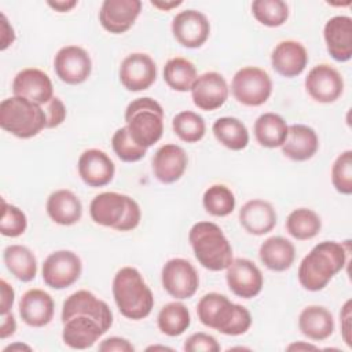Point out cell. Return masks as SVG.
Wrapping results in <instances>:
<instances>
[{"mask_svg": "<svg viewBox=\"0 0 352 352\" xmlns=\"http://www.w3.org/2000/svg\"><path fill=\"white\" fill-rule=\"evenodd\" d=\"M111 292L122 316L140 320L151 314L154 307L153 292L135 267H122L116 272Z\"/></svg>", "mask_w": 352, "mask_h": 352, "instance_id": "3", "label": "cell"}, {"mask_svg": "<svg viewBox=\"0 0 352 352\" xmlns=\"http://www.w3.org/2000/svg\"><path fill=\"white\" fill-rule=\"evenodd\" d=\"M349 241H323L304 256L298 265L297 278L308 292L323 290L329 282L344 270L349 256Z\"/></svg>", "mask_w": 352, "mask_h": 352, "instance_id": "1", "label": "cell"}, {"mask_svg": "<svg viewBox=\"0 0 352 352\" xmlns=\"http://www.w3.org/2000/svg\"><path fill=\"white\" fill-rule=\"evenodd\" d=\"M278 221L276 210L274 206L264 199H250L239 209V223L242 228L256 236L271 232Z\"/></svg>", "mask_w": 352, "mask_h": 352, "instance_id": "25", "label": "cell"}, {"mask_svg": "<svg viewBox=\"0 0 352 352\" xmlns=\"http://www.w3.org/2000/svg\"><path fill=\"white\" fill-rule=\"evenodd\" d=\"M76 315H85L95 319L104 331L113 324V312L110 307L89 290H77L63 301L60 315L62 323Z\"/></svg>", "mask_w": 352, "mask_h": 352, "instance_id": "12", "label": "cell"}, {"mask_svg": "<svg viewBox=\"0 0 352 352\" xmlns=\"http://www.w3.org/2000/svg\"><path fill=\"white\" fill-rule=\"evenodd\" d=\"M204 209L214 217H226L235 209L236 199L226 184H212L202 195Z\"/></svg>", "mask_w": 352, "mask_h": 352, "instance_id": "37", "label": "cell"}, {"mask_svg": "<svg viewBox=\"0 0 352 352\" xmlns=\"http://www.w3.org/2000/svg\"><path fill=\"white\" fill-rule=\"evenodd\" d=\"M3 261L11 275L21 282H30L37 275V258L23 245H8L3 250Z\"/></svg>", "mask_w": 352, "mask_h": 352, "instance_id": "32", "label": "cell"}, {"mask_svg": "<svg viewBox=\"0 0 352 352\" xmlns=\"http://www.w3.org/2000/svg\"><path fill=\"white\" fill-rule=\"evenodd\" d=\"M106 331L92 318L76 315L63 322L62 340L72 349L91 348Z\"/></svg>", "mask_w": 352, "mask_h": 352, "instance_id": "26", "label": "cell"}, {"mask_svg": "<svg viewBox=\"0 0 352 352\" xmlns=\"http://www.w3.org/2000/svg\"><path fill=\"white\" fill-rule=\"evenodd\" d=\"M333 187L344 195L352 194V151H342L331 166Z\"/></svg>", "mask_w": 352, "mask_h": 352, "instance_id": "42", "label": "cell"}, {"mask_svg": "<svg viewBox=\"0 0 352 352\" xmlns=\"http://www.w3.org/2000/svg\"><path fill=\"white\" fill-rule=\"evenodd\" d=\"M32 351V348L29 346V345H26V344H22V342H15V344H10V345H7L3 351L4 352H8V351Z\"/></svg>", "mask_w": 352, "mask_h": 352, "instance_id": "53", "label": "cell"}, {"mask_svg": "<svg viewBox=\"0 0 352 352\" xmlns=\"http://www.w3.org/2000/svg\"><path fill=\"white\" fill-rule=\"evenodd\" d=\"M286 349H287V351H297V352H300V351H316V349H319V348H318L316 345H314V344L304 342V341H298V342H293V344L287 345Z\"/></svg>", "mask_w": 352, "mask_h": 352, "instance_id": "52", "label": "cell"}, {"mask_svg": "<svg viewBox=\"0 0 352 352\" xmlns=\"http://www.w3.org/2000/svg\"><path fill=\"white\" fill-rule=\"evenodd\" d=\"M77 170L87 186L104 187L113 180L116 165L104 151L99 148H88L80 154Z\"/></svg>", "mask_w": 352, "mask_h": 352, "instance_id": "20", "label": "cell"}, {"mask_svg": "<svg viewBox=\"0 0 352 352\" xmlns=\"http://www.w3.org/2000/svg\"><path fill=\"white\" fill-rule=\"evenodd\" d=\"M125 122L132 140L143 147L154 146L164 133V109L153 98L143 96L132 100L125 109Z\"/></svg>", "mask_w": 352, "mask_h": 352, "instance_id": "6", "label": "cell"}, {"mask_svg": "<svg viewBox=\"0 0 352 352\" xmlns=\"http://www.w3.org/2000/svg\"><path fill=\"white\" fill-rule=\"evenodd\" d=\"M16 330V320L12 312H7L1 315V324H0V338L6 340L15 334Z\"/></svg>", "mask_w": 352, "mask_h": 352, "instance_id": "49", "label": "cell"}, {"mask_svg": "<svg viewBox=\"0 0 352 352\" xmlns=\"http://www.w3.org/2000/svg\"><path fill=\"white\" fill-rule=\"evenodd\" d=\"M308 95L319 103H333L344 92V78L337 69L327 63L314 66L305 77Z\"/></svg>", "mask_w": 352, "mask_h": 352, "instance_id": "15", "label": "cell"}, {"mask_svg": "<svg viewBox=\"0 0 352 352\" xmlns=\"http://www.w3.org/2000/svg\"><path fill=\"white\" fill-rule=\"evenodd\" d=\"M188 242L198 263L209 271H223L232 261V246L213 221H198L188 231Z\"/></svg>", "mask_w": 352, "mask_h": 352, "instance_id": "4", "label": "cell"}, {"mask_svg": "<svg viewBox=\"0 0 352 352\" xmlns=\"http://www.w3.org/2000/svg\"><path fill=\"white\" fill-rule=\"evenodd\" d=\"M226 280L228 289L238 297L249 300L257 297L264 285V278L260 268L249 258H232L226 268Z\"/></svg>", "mask_w": 352, "mask_h": 352, "instance_id": "13", "label": "cell"}, {"mask_svg": "<svg viewBox=\"0 0 352 352\" xmlns=\"http://www.w3.org/2000/svg\"><path fill=\"white\" fill-rule=\"evenodd\" d=\"M230 88L226 78L217 72H206L197 77L191 87L194 104L204 111L220 109L228 99Z\"/></svg>", "mask_w": 352, "mask_h": 352, "instance_id": "17", "label": "cell"}, {"mask_svg": "<svg viewBox=\"0 0 352 352\" xmlns=\"http://www.w3.org/2000/svg\"><path fill=\"white\" fill-rule=\"evenodd\" d=\"M172 34L186 48L202 47L210 34V23L205 14L197 10H184L172 19Z\"/></svg>", "mask_w": 352, "mask_h": 352, "instance_id": "16", "label": "cell"}, {"mask_svg": "<svg viewBox=\"0 0 352 352\" xmlns=\"http://www.w3.org/2000/svg\"><path fill=\"white\" fill-rule=\"evenodd\" d=\"M157 349H161V351H173L172 348L165 346V345H151V346H147V351H157Z\"/></svg>", "mask_w": 352, "mask_h": 352, "instance_id": "54", "label": "cell"}, {"mask_svg": "<svg viewBox=\"0 0 352 352\" xmlns=\"http://www.w3.org/2000/svg\"><path fill=\"white\" fill-rule=\"evenodd\" d=\"M111 147L116 155L124 162H138L147 153L146 148L138 146L132 140L126 126H121L114 132L111 138Z\"/></svg>", "mask_w": 352, "mask_h": 352, "instance_id": "40", "label": "cell"}, {"mask_svg": "<svg viewBox=\"0 0 352 352\" xmlns=\"http://www.w3.org/2000/svg\"><path fill=\"white\" fill-rule=\"evenodd\" d=\"M140 11V0H104L99 11V22L106 32L122 34L135 25Z\"/></svg>", "mask_w": 352, "mask_h": 352, "instance_id": "18", "label": "cell"}, {"mask_svg": "<svg viewBox=\"0 0 352 352\" xmlns=\"http://www.w3.org/2000/svg\"><path fill=\"white\" fill-rule=\"evenodd\" d=\"M183 349L186 352H219L220 344L213 336L198 331L186 338Z\"/></svg>", "mask_w": 352, "mask_h": 352, "instance_id": "43", "label": "cell"}, {"mask_svg": "<svg viewBox=\"0 0 352 352\" xmlns=\"http://www.w3.org/2000/svg\"><path fill=\"white\" fill-rule=\"evenodd\" d=\"M150 4L161 11H170L183 4L182 0H151Z\"/></svg>", "mask_w": 352, "mask_h": 352, "instance_id": "51", "label": "cell"}, {"mask_svg": "<svg viewBox=\"0 0 352 352\" xmlns=\"http://www.w3.org/2000/svg\"><path fill=\"white\" fill-rule=\"evenodd\" d=\"M231 92L238 103L257 107L270 99L272 94V80L264 69L245 66L234 74Z\"/></svg>", "mask_w": 352, "mask_h": 352, "instance_id": "8", "label": "cell"}, {"mask_svg": "<svg viewBox=\"0 0 352 352\" xmlns=\"http://www.w3.org/2000/svg\"><path fill=\"white\" fill-rule=\"evenodd\" d=\"M89 216L95 224L125 232L139 226L142 210L139 204L129 195L104 191L91 201Z\"/></svg>", "mask_w": 352, "mask_h": 352, "instance_id": "5", "label": "cell"}, {"mask_svg": "<svg viewBox=\"0 0 352 352\" xmlns=\"http://www.w3.org/2000/svg\"><path fill=\"white\" fill-rule=\"evenodd\" d=\"M47 4L56 12H69L72 11L78 1L77 0H55V1H47Z\"/></svg>", "mask_w": 352, "mask_h": 352, "instance_id": "50", "label": "cell"}, {"mask_svg": "<svg viewBox=\"0 0 352 352\" xmlns=\"http://www.w3.org/2000/svg\"><path fill=\"white\" fill-rule=\"evenodd\" d=\"M308 59L307 48L296 40H283L278 43L271 54L272 69L286 78L300 76L305 70Z\"/></svg>", "mask_w": 352, "mask_h": 352, "instance_id": "24", "label": "cell"}, {"mask_svg": "<svg viewBox=\"0 0 352 352\" xmlns=\"http://www.w3.org/2000/svg\"><path fill=\"white\" fill-rule=\"evenodd\" d=\"M289 125L285 118L276 113H264L256 121L253 133L257 143L267 148L282 147L287 138Z\"/></svg>", "mask_w": 352, "mask_h": 352, "instance_id": "31", "label": "cell"}, {"mask_svg": "<svg viewBox=\"0 0 352 352\" xmlns=\"http://www.w3.org/2000/svg\"><path fill=\"white\" fill-rule=\"evenodd\" d=\"M280 148L282 154L292 161H308L318 153L319 138L314 128L304 124H292Z\"/></svg>", "mask_w": 352, "mask_h": 352, "instance_id": "27", "label": "cell"}, {"mask_svg": "<svg viewBox=\"0 0 352 352\" xmlns=\"http://www.w3.org/2000/svg\"><path fill=\"white\" fill-rule=\"evenodd\" d=\"M0 290H1V302H0V312L7 314L11 312L14 300H15V292L12 289V286L6 280L1 279L0 280Z\"/></svg>", "mask_w": 352, "mask_h": 352, "instance_id": "47", "label": "cell"}, {"mask_svg": "<svg viewBox=\"0 0 352 352\" xmlns=\"http://www.w3.org/2000/svg\"><path fill=\"white\" fill-rule=\"evenodd\" d=\"M285 227L289 235L294 239L308 241L319 234L322 220L315 210L308 208H297L289 213Z\"/></svg>", "mask_w": 352, "mask_h": 352, "instance_id": "36", "label": "cell"}, {"mask_svg": "<svg viewBox=\"0 0 352 352\" xmlns=\"http://www.w3.org/2000/svg\"><path fill=\"white\" fill-rule=\"evenodd\" d=\"M352 301L346 300L345 304L341 308L340 312V323H341V336L344 342L348 346H352V323H351V318H352Z\"/></svg>", "mask_w": 352, "mask_h": 352, "instance_id": "45", "label": "cell"}, {"mask_svg": "<svg viewBox=\"0 0 352 352\" xmlns=\"http://www.w3.org/2000/svg\"><path fill=\"white\" fill-rule=\"evenodd\" d=\"M216 140L232 151H241L249 144V131L236 117H220L212 125Z\"/></svg>", "mask_w": 352, "mask_h": 352, "instance_id": "33", "label": "cell"}, {"mask_svg": "<svg viewBox=\"0 0 352 352\" xmlns=\"http://www.w3.org/2000/svg\"><path fill=\"white\" fill-rule=\"evenodd\" d=\"M164 290L176 300L191 298L199 286V276L195 267L186 258L175 257L168 260L161 270Z\"/></svg>", "mask_w": 352, "mask_h": 352, "instance_id": "10", "label": "cell"}, {"mask_svg": "<svg viewBox=\"0 0 352 352\" xmlns=\"http://www.w3.org/2000/svg\"><path fill=\"white\" fill-rule=\"evenodd\" d=\"M172 129L182 142L197 143L205 136L206 124L204 117L198 113L184 110L173 117Z\"/></svg>", "mask_w": 352, "mask_h": 352, "instance_id": "38", "label": "cell"}, {"mask_svg": "<svg viewBox=\"0 0 352 352\" xmlns=\"http://www.w3.org/2000/svg\"><path fill=\"white\" fill-rule=\"evenodd\" d=\"M122 87L132 92L148 89L157 80V65L144 52H133L125 56L118 69Z\"/></svg>", "mask_w": 352, "mask_h": 352, "instance_id": "14", "label": "cell"}, {"mask_svg": "<svg viewBox=\"0 0 352 352\" xmlns=\"http://www.w3.org/2000/svg\"><path fill=\"white\" fill-rule=\"evenodd\" d=\"M19 316L30 327L47 326L55 312V302L50 293L43 289L26 290L18 304Z\"/></svg>", "mask_w": 352, "mask_h": 352, "instance_id": "22", "label": "cell"}, {"mask_svg": "<svg viewBox=\"0 0 352 352\" xmlns=\"http://www.w3.org/2000/svg\"><path fill=\"white\" fill-rule=\"evenodd\" d=\"M12 94L37 104H47L54 98V87L45 72L36 67H26L15 74Z\"/></svg>", "mask_w": 352, "mask_h": 352, "instance_id": "19", "label": "cell"}, {"mask_svg": "<svg viewBox=\"0 0 352 352\" xmlns=\"http://www.w3.org/2000/svg\"><path fill=\"white\" fill-rule=\"evenodd\" d=\"M3 210L0 219V232L8 238L21 236L28 228V217L22 209L15 205L7 204L6 199H1Z\"/></svg>", "mask_w": 352, "mask_h": 352, "instance_id": "41", "label": "cell"}, {"mask_svg": "<svg viewBox=\"0 0 352 352\" xmlns=\"http://www.w3.org/2000/svg\"><path fill=\"white\" fill-rule=\"evenodd\" d=\"M66 106L65 103L62 102L60 98L58 96H54L48 103H47V107H45V116H47V128L51 129V128H56L59 126L65 118H66Z\"/></svg>", "mask_w": 352, "mask_h": 352, "instance_id": "44", "label": "cell"}, {"mask_svg": "<svg viewBox=\"0 0 352 352\" xmlns=\"http://www.w3.org/2000/svg\"><path fill=\"white\" fill-rule=\"evenodd\" d=\"M99 351H102V352H133L135 346L132 345V342H129V340L114 336V337L104 338L99 344Z\"/></svg>", "mask_w": 352, "mask_h": 352, "instance_id": "46", "label": "cell"}, {"mask_svg": "<svg viewBox=\"0 0 352 352\" xmlns=\"http://www.w3.org/2000/svg\"><path fill=\"white\" fill-rule=\"evenodd\" d=\"M48 217L59 226H73L81 220L82 204L70 190L60 188L50 194L45 204Z\"/></svg>", "mask_w": 352, "mask_h": 352, "instance_id": "28", "label": "cell"}, {"mask_svg": "<svg viewBox=\"0 0 352 352\" xmlns=\"http://www.w3.org/2000/svg\"><path fill=\"white\" fill-rule=\"evenodd\" d=\"M258 257L268 270L282 272L293 265L296 258V248L283 236H270L260 245Z\"/></svg>", "mask_w": 352, "mask_h": 352, "instance_id": "30", "label": "cell"}, {"mask_svg": "<svg viewBox=\"0 0 352 352\" xmlns=\"http://www.w3.org/2000/svg\"><path fill=\"white\" fill-rule=\"evenodd\" d=\"M191 324V315L188 308L180 301L165 304L157 316V326L160 331L168 337L182 336Z\"/></svg>", "mask_w": 352, "mask_h": 352, "instance_id": "34", "label": "cell"}, {"mask_svg": "<svg viewBox=\"0 0 352 352\" xmlns=\"http://www.w3.org/2000/svg\"><path fill=\"white\" fill-rule=\"evenodd\" d=\"M333 314L322 305H308L298 315L300 331L312 341H324L334 333Z\"/></svg>", "mask_w": 352, "mask_h": 352, "instance_id": "29", "label": "cell"}, {"mask_svg": "<svg viewBox=\"0 0 352 352\" xmlns=\"http://www.w3.org/2000/svg\"><path fill=\"white\" fill-rule=\"evenodd\" d=\"M82 272L81 258L72 250H56L47 256L41 275L44 283L55 290H63L74 285Z\"/></svg>", "mask_w": 352, "mask_h": 352, "instance_id": "9", "label": "cell"}, {"mask_svg": "<svg viewBox=\"0 0 352 352\" xmlns=\"http://www.w3.org/2000/svg\"><path fill=\"white\" fill-rule=\"evenodd\" d=\"M252 14L261 25L279 28L289 18V6L283 0H254Z\"/></svg>", "mask_w": 352, "mask_h": 352, "instance_id": "39", "label": "cell"}, {"mask_svg": "<svg viewBox=\"0 0 352 352\" xmlns=\"http://www.w3.org/2000/svg\"><path fill=\"white\" fill-rule=\"evenodd\" d=\"M162 74L166 85L177 92L191 91V87L198 77L195 65L182 56L170 58L166 60Z\"/></svg>", "mask_w": 352, "mask_h": 352, "instance_id": "35", "label": "cell"}, {"mask_svg": "<svg viewBox=\"0 0 352 352\" xmlns=\"http://www.w3.org/2000/svg\"><path fill=\"white\" fill-rule=\"evenodd\" d=\"M0 19H1V26H0V50L4 51L7 50L10 45H12V43L15 41V32H14V28L10 25L7 16L4 14L0 15Z\"/></svg>", "mask_w": 352, "mask_h": 352, "instance_id": "48", "label": "cell"}, {"mask_svg": "<svg viewBox=\"0 0 352 352\" xmlns=\"http://www.w3.org/2000/svg\"><path fill=\"white\" fill-rule=\"evenodd\" d=\"M0 126L19 139L34 138L47 128L45 110L41 104L12 95L0 103Z\"/></svg>", "mask_w": 352, "mask_h": 352, "instance_id": "7", "label": "cell"}, {"mask_svg": "<svg viewBox=\"0 0 352 352\" xmlns=\"http://www.w3.org/2000/svg\"><path fill=\"white\" fill-rule=\"evenodd\" d=\"M197 315L204 326L226 336L245 334L252 326V315L248 308L216 292L201 297L197 304Z\"/></svg>", "mask_w": 352, "mask_h": 352, "instance_id": "2", "label": "cell"}, {"mask_svg": "<svg viewBox=\"0 0 352 352\" xmlns=\"http://www.w3.org/2000/svg\"><path fill=\"white\" fill-rule=\"evenodd\" d=\"M323 38L334 60H349L352 58V18L348 15L330 18L323 28Z\"/></svg>", "mask_w": 352, "mask_h": 352, "instance_id": "23", "label": "cell"}, {"mask_svg": "<svg viewBox=\"0 0 352 352\" xmlns=\"http://www.w3.org/2000/svg\"><path fill=\"white\" fill-rule=\"evenodd\" d=\"M54 70L60 81L78 85L88 80L92 72L89 54L78 45L62 47L54 58Z\"/></svg>", "mask_w": 352, "mask_h": 352, "instance_id": "11", "label": "cell"}, {"mask_svg": "<svg viewBox=\"0 0 352 352\" xmlns=\"http://www.w3.org/2000/svg\"><path fill=\"white\" fill-rule=\"evenodd\" d=\"M151 164L155 179L164 184H172L180 180L184 175L188 157L183 147L168 143L155 151Z\"/></svg>", "mask_w": 352, "mask_h": 352, "instance_id": "21", "label": "cell"}]
</instances>
